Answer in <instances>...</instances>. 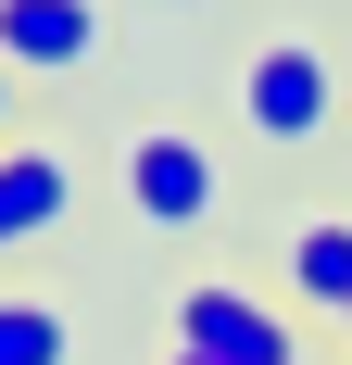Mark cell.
Masks as SVG:
<instances>
[{
    "label": "cell",
    "mask_w": 352,
    "mask_h": 365,
    "mask_svg": "<svg viewBox=\"0 0 352 365\" xmlns=\"http://www.w3.org/2000/svg\"><path fill=\"white\" fill-rule=\"evenodd\" d=\"M227 113H239L264 151H315L327 126H340V63H327V38H302V26L252 38L239 76H227Z\"/></svg>",
    "instance_id": "1"
},
{
    "label": "cell",
    "mask_w": 352,
    "mask_h": 365,
    "mask_svg": "<svg viewBox=\"0 0 352 365\" xmlns=\"http://www.w3.org/2000/svg\"><path fill=\"white\" fill-rule=\"evenodd\" d=\"M113 189L139 202V227H214V202H227V164H214V139H189V126H126V151H113Z\"/></svg>",
    "instance_id": "2"
},
{
    "label": "cell",
    "mask_w": 352,
    "mask_h": 365,
    "mask_svg": "<svg viewBox=\"0 0 352 365\" xmlns=\"http://www.w3.org/2000/svg\"><path fill=\"white\" fill-rule=\"evenodd\" d=\"M76 227V151L63 139H0V264Z\"/></svg>",
    "instance_id": "3"
},
{
    "label": "cell",
    "mask_w": 352,
    "mask_h": 365,
    "mask_svg": "<svg viewBox=\"0 0 352 365\" xmlns=\"http://www.w3.org/2000/svg\"><path fill=\"white\" fill-rule=\"evenodd\" d=\"M176 340H189V353H214V365H302V328H289L277 302L227 290V277H202V290L176 302Z\"/></svg>",
    "instance_id": "4"
},
{
    "label": "cell",
    "mask_w": 352,
    "mask_h": 365,
    "mask_svg": "<svg viewBox=\"0 0 352 365\" xmlns=\"http://www.w3.org/2000/svg\"><path fill=\"white\" fill-rule=\"evenodd\" d=\"M101 38V0H0V63L13 76H88Z\"/></svg>",
    "instance_id": "5"
},
{
    "label": "cell",
    "mask_w": 352,
    "mask_h": 365,
    "mask_svg": "<svg viewBox=\"0 0 352 365\" xmlns=\"http://www.w3.org/2000/svg\"><path fill=\"white\" fill-rule=\"evenodd\" d=\"M289 290L315 315H352V215H302L289 227Z\"/></svg>",
    "instance_id": "6"
},
{
    "label": "cell",
    "mask_w": 352,
    "mask_h": 365,
    "mask_svg": "<svg viewBox=\"0 0 352 365\" xmlns=\"http://www.w3.org/2000/svg\"><path fill=\"white\" fill-rule=\"evenodd\" d=\"M0 365H76V315L38 290H0Z\"/></svg>",
    "instance_id": "7"
},
{
    "label": "cell",
    "mask_w": 352,
    "mask_h": 365,
    "mask_svg": "<svg viewBox=\"0 0 352 365\" xmlns=\"http://www.w3.org/2000/svg\"><path fill=\"white\" fill-rule=\"evenodd\" d=\"M0 139H13V63H0Z\"/></svg>",
    "instance_id": "8"
},
{
    "label": "cell",
    "mask_w": 352,
    "mask_h": 365,
    "mask_svg": "<svg viewBox=\"0 0 352 365\" xmlns=\"http://www.w3.org/2000/svg\"><path fill=\"white\" fill-rule=\"evenodd\" d=\"M164 365H214V353H189V340H164Z\"/></svg>",
    "instance_id": "9"
},
{
    "label": "cell",
    "mask_w": 352,
    "mask_h": 365,
    "mask_svg": "<svg viewBox=\"0 0 352 365\" xmlns=\"http://www.w3.org/2000/svg\"><path fill=\"white\" fill-rule=\"evenodd\" d=\"M340 328H352V315H340Z\"/></svg>",
    "instance_id": "10"
}]
</instances>
